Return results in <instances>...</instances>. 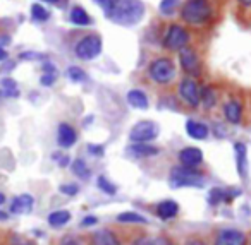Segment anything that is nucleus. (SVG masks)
I'll return each mask as SVG.
<instances>
[{
  "label": "nucleus",
  "instance_id": "9d476101",
  "mask_svg": "<svg viewBox=\"0 0 251 245\" xmlns=\"http://www.w3.org/2000/svg\"><path fill=\"white\" fill-rule=\"evenodd\" d=\"M179 62H181V67L184 69V72L191 74V76H198L200 74V60L193 48L186 46V48L179 50Z\"/></svg>",
  "mask_w": 251,
  "mask_h": 245
},
{
  "label": "nucleus",
  "instance_id": "a18cd8bd",
  "mask_svg": "<svg viewBox=\"0 0 251 245\" xmlns=\"http://www.w3.org/2000/svg\"><path fill=\"white\" fill-rule=\"evenodd\" d=\"M4 202H5V196H4L2 192H0V206H2Z\"/></svg>",
  "mask_w": 251,
  "mask_h": 245
},
{
  "label": "nucleus",
  "instance_id": "f03ea898",
  "mask_svg": "<svg viewBox=\"0 0 251 245\" xmlns=\"http://www.w3.org/2000/svg\"><path fill=\"white\" fill-rule=\"evenodd\" d=\"M169 182L174 189L179 187H203L205 185V178L200 172L195 168H186V166H176L172 168Z\"/></svg>",
  "mask_w": 251,
  "mask_h": 245
},
{
  "label": "nucleus",
  "instance_id": "c03bdc74",
  "mask_svg": "<svg viewBox=\"0 0 251 245\" xmlns=\"http://www.w3.org/2000/svg\"><path fill=\"white\" fill-rule=\"evenodd\" d=\"M239 4L246 5V7H251V0H239Z\"/></svg>",
  "mask_w": 251,
  "mask_h": 245
},
{
  "label": "nucleus",
  "instance_id": "bb28decb",
  "mask_svg": "<svg viewBox=\"0 0 251 245\" xmlns=\"http://www.w3.org/2000/svg\"><path fill=\"white\" fill-rule=\"evenodd\" d=\"M31 18L38 22H43L50 18V11L43 7L42 4H33L31 5Z\"/></svg>",
  "mask_w": 251,
  "mask_h": 245
},
{
  "label": "nucleus",
  "instance_id": "de8ad7c7",
  "mask_svg": "<svg viewBox=\"0 0 251 245\" xmlns=\"http://www.w3.org/2000/svg\"><path fill=\"white\" fill-rule=\"evenodd\" d=\"M19 245H33L31 242H23V244H19Z\"/></svg>",
  "mask_w": 251,
  "mask_h": 245
},
{
  "label": "nucleus",
  "instance_id": "a211bd4d",
  "mask_svg": "<svg viewBox=\"0 0 251 245\" xmlns=\"http://www.w3.org/2000/svg\"><path fill=\"white\" fill-rule=\"evenodd\" d=\"M224 113H226V118L230 124H239L241 118H243V107H241L239 101L230 100L224 105Z\"/></svg>",
  "mask_w": 251,
  "mask_h": 245
},
{
  "label": "nucleus",
  "instance_id": "aec40b11",
  "mask_svg": "<svg viewBox=\"0 0 251 245\" xmlns=\"http://www.w3.org/2000/svg\"><path fill=\"white\" fill-rule=\"evenodd\" d=\"M186 132H188L189 137L193 139H198V141H203V139H206V135H208V127H206L205 124H201V122H195V120H188L186 122Z\"/></svg>",
  "mask_w": 251,
  "mask_h": 245
},
{
  "label": "nucleus",
  "instance_id": "79ce46f5",
  "mask_svg": "<svg viewBox=\"0 0 251 245\" xmlns=\"http://www.w3.org/2000/svg\"><path fill=\"white\" fill-rule=\"evenodd\" d=\"M5 57H7V53H5V50L2 48V46H0V62H2V60H4Z\"/></svg>",
  "mask_w": 251,
  "mask_h": 245
},
{
  "label": "nucleus",
  "instance_id": "20e7f679",
  "mask_svg": "<svg viewBox=\"0 0 251 245\" xmlns=\"http://www.w3.org/2000/svg\"><path fill=\"white\" fill-rule=\"evenodd\" d=\"M150 77L158 84H169L176 77V67L171 59H157L150 64Z\"/></svg>",
  "mask_w": 251,
  "mask_h": 245
},
{
  "label": "nucleus",
  "instance_id": "f257e3e1",
  "mask_svg": "<svg viewBox=\"0 0 251 245\" xmlns=\"http://www.w3.org/2000/svg\"><path fill=\"white\" fill-rule=\"evenodd\" d=\"M105 16L115 24L134 26L145 18V5L140 0H114Z\"/></svg>",
  "mask_w": 251,
  "mask_h": 245
},
{
  "label": "nucleus",
  "instance_id": "f3484780",
  "mask_svg": "<svg viewBox=\"0 0 251 245\" xmlns=\"http://www.w3.org/2000/svg\"><path fill=\"white\" fill-rule=\"evenodd\" d=\"M127 153L134 158H150V156L158 155V148L150 144H143V142H133L127 148Z\"/></svg>",
  "mask_w": 251,
  "mask_h": 245
},
{
  "label": "nucleus",
  "instance_id": "37998d69",
  "mask_svg": "<svg viewBox=\"0 0 251 245\" xmlns=\"http://www.w3.org/2000/svg\"><path fill=\"white\" fill-rule=\"evenodd\" d=\"M9 218L7 213H4V211H0V221H5Z\"/></svg>",
  "mask_w": 251,
  "mask_h": 245
},
{
  "label": "nucleus",
  "instance_id": "0eeeda50",
  "mask_svg": "<svg viewBox=\"0 0 251 245\" xmlns=\"http://www.w3.org/2000/svg\"><path fill=\"white\" fill-rule=\"evenodd\" d=\"M189 43V33L186 31L182 26L179 24H171L167 35H165V42L164 45L167 46L169 50H182L186 48Z\"/></svg>",
  "mask_w": 251,
  "mask_h": 245
},
{
  "label": "nucleus",
  "instance_id": "cd10ccee",
  "mask_svg": "<svg viewBox=\"0 0 251 245\" xmlns=\"http://www.w3.org/2000/svg\"><path fill=\"white\" fill-rule=\"evenodd\" d=\"M97 187L100 190H103L105 194H108V196H114V194L117 192V187H115L105 175H100L97 178Z\"/></svg>",
  "mask_w": 251,
  "mask_h": 245
},
{
  "label": "nucleus",
  "instance_id": "c756f323",
  "mask_svg": "<svg viewBox=\"0 0 251 245\" xmlns=\"http://www.w3.org/2000/svg\"><path fill=\"white\" fill-rule=\"evenodd\" d=\"M67 77H69L71 81H74V83H83V81L86 79V74H84L83 69L73 66L67 69Z\"/></svg>",
  "mask_w": 251,
  "mask_h": 245
},
{
  "label": "nucleus",
  "instance_id": "4c0bfd02",
  "mask_svg": "<svg viewBox=\"0 0 251 245\" xmlns=\"http://www.w3.org/2000/svg\"><path fill=\"white\" fill-rule=\"evenodd\" d=\"M112 2H114V0H95V4H98V5H100V7L103 9L105 12H107L108 9L112 7Z\"/></svg>",
  "mask_w": 251,
  "mask_h": 245
},
{
  "label": "nucleus",
  "instance_id": "393cba45",
  "mask_svg": "<svg viewBox=\"0 0 251 245\" xmlns=\"http://www.w3.org/2000/svg\"><path fill=\"white\" fill-rule=\"evenodd\" d=\"M55 79H57V69L52 64H45V66H43V74H42V77H40L42 86H52Z\"/></svg>",
  "mask_w": 251,
  "mask_h": 245
},
{
  "label": "nucleus",
  "instance_id": "e433bc0d",
  "mask_svg": "<svg viewBox=\"0 0 251 245\" xmlns=\"http://www.w3.org/2000/svg\"><path fill=\"white\" fill-rule=\"evenodd\" d=\"M90 148V153L93 156H101L103 155V146H95V144H90L88 146Z\"/></svg>",
  "mask_w": 251,
  "mask_h": 245
},
{
  "label": "nucleus",
  "instance_id": "c85d7f7f",
  "mask_svg": "<svg viewBox=\"0 0 251 245\" xmlns=\"http://www.w3.org/2000/svg\"><path fill=\"white\" fill-rule=\"evenodd\" d=\"M201 103L205 105V108H213L217 103V94L212 88H203L201 89Z\"/></svg>",
  "mask_w": 251,
  "mask_h": 245
},
{
  "label": "nucleus",
  "instance_id": "5701e85b",
  "mask_svg": "<svg viewBox=\"0 0 251 245\" xmlns=\"http://www.w3.org/2000/svg\"><path fill=\"white\" fill-rule=\"evenodd\" d=\"M69 19H71V22L76 24V26H88L91 22L90 16H88V12L84 11L83 7H73L71 9Z\"/></svg>",
  "mask_w": 251,
  "mask_h": 245
},
{
  "label": "nucleus",
  "instance_id": "7ed1b4c3",
  "mask_svg": "<svg viewBox=\"0 0 251 245\" xmlns=\"http://www.w3.org/2000/svg\"><path fill=\"white\" fill-rule=\"evenodd\" d=\"M181 16L189 24H203L210 18V5L206 0H189L182 7Z\"/></svg>",
  "mask_w": 251,
  "mask_h": 245
},
{
  "label": "nucleus",
  "instance_id": "2f4dec72",
  "mask_svg": "<svg viewBox=\"0 0 251 245\" xmlns=\"http://www.w3.org/2000/svg\"><path fill=\"white\" fill-rule=\"evenodd\" d=\"M59 190L64 194V196H76L77 192H79V187L76 185V183H62V185L59 187Z\"/></svg>",
  "mask_w": 251,
  "mask_h": 245
},
{
  "label": "nucleus",
  "instance_id": "9b49d317",
  "mask_svg": "<svg viewBox=\"0 0 251 245\" xmlns=\"http://www.w3.org/2000/svg\"><path fill=\"white\" fill-rule=\"evenodd\" d=\"M237 196H241L239 189L226 190V189H217V187H213L208 192V202L212 204V206H219L220 202H230V200Z\"/></svg>",
  "mask_w": 251,
  "mask_h": 245
},
{
  "label": "nucleus",
  "instance_id": "473e14b6",
  "mask_svg": "<svg viewBox=\"0 0 251 245\" xmlns=\"http://www.w3.org/2000/svg\"><path fill=\"white\" fill-rule=\"evenodd\" d=\"M176 7H177V0H162L160 2V11L164 14H171Z\"/></svg>",
  "mask_w": 251,
  "mask_h": 245
},
{
  "label": "nucleus",
  "instance_id": "6ab92c4d",
  "mask_svg": "<svg viewBox=\"0 0 251 245\" xmlns=\"http://www.w3.org/2000/svg\"><path fill=\"white\" fill-rule=\"evenodd\" d=\"M91 245H121L119 238L110 230H100L95 231L91 237Z\"/></svg>",
  "mask_w": 251,
  "mask_h": 245
},
{
  "label": "nucleus",
  "instance_id": "58836bf2",
  "mask_svg": "<svg viewBox=\"0 0 251 245\" xmlns=\"http://www.w3.org/2000/svg\"><path fill=\"white\" fill-rule=\"evenodd\" d=\"M60 245H81V244L76 240V238H73V237H66V238H62V242H60Z\"/></svg>",
  "mask_w": 251,
  "mask_h": 245
},
{
  "label": "nucleus",
  "instance_id": "2eb2a0df",
  "mask_svg": "<svg viewBox=\"0 0 251 245\" xmlns=\"http://www.w3.org/2000/svg\"><path fill=\"white\" fill-rule=\"evenodd\" d=\"M234 153H236V166L241 178H246L248 175V151L244 142H236L234 144Z\"/></svg>",
  "mask_w": 251,
  "mask_h": 245
},
{
  "label": "nucleus",
  "instance_id": "c9c22d12",
  "mask_svg": "<svg viewBox=\"0 0 251 245\" xmlns=\"http://www.w3.org/2000/svg\"><path fill=\"white\" fill-rule=\"evenodd\" d=\"M98 223V218L95 216H86L83 221H81V226H93V224Z\"/></svg>",
  "mask_w": 251,
  "mask_h": 245
},
{
  "label": "nucleus",
  "instance_id": "f8f14e48",
  "mask_svg": "<svg viewBox=\"0 0 251 245\" xmlns=\"http://www.w3.org/2000/svg\"><path fill=\"white\" fill-rule=\"evenodd\" d=\"M179 161H181V166H186V168H195L200 163L203 161V153L200 148H184L181 153H179Z\"/></svg>",
  "mask_w": 251,
  "mask_h": 245
},
{
  "label": "nucleus",
  "instance_id": "b1692460",
  "mask_svg": "<svg viewBox=\"0 0 251 245\" xmlns=\"http://www.w3.org/2000/svg\"><path fill=\"white\" fill-rule=\"evenodd\" d=\"M117 221L119 223H136V224H147L148 220L141 214L134 213V211H126V213H121L117 216Z\"/></svg>",
  "mask_w": 251,
  "mask_h": 245
},
{
  "label": "nucleus",
  "instance_id": "ddd939ff",
  "mask_svg": "<svg viewBox=\"0 0 251 245\" xmlns=\"http://www.w3.org/2000/svg\"><path fill=\"white\" fill-rule=\"evenodd\" d=\"M35 207V199L29 194H21V196L14 197L11 204V213L12 214H29Z\"/></svg>",
  "mask_w": 251,
  "mask_h": 245
},
{
  "label": "nucleus",
  "instance_id": "4be33fe9",
  "mask_svg": "<svg viewBox=\"0 0 251 245\" xmlns=\"http://www.w3.org/2000/svg\"><path fill=\"white\" fill-rule=\"evenodd\" d=\"M71 221V213L66 209H59L53 211L49 214V224L52 228H62L64 224H67Z\"/></svg>",
  "mask_w": 251,
  "mask_h": 245
},
{
  "label": "nucleus",
  "instance_id": "72a5a7b5",
  "mask_svg": "<svg viewBox=\"0 0 251 245\" xmlns=\"http://www.w3.org/2000/svg\"><path fill=\"white\" fill-rule=\"evenodd\" d=\"M155 244H157V238H151V237H138L136 240H134L131 245H155Z\"/></svg>",
  "mask_w": 251,
  "mask_h": 245
},
{
  "label": "nucleus",
  "instance_id": "7c9ffc66",
  "mask_svg": "<svg viewBox=\"0 0 251 245\" xmlns=\"http://www.w3.org/2000/svg\"><path fill=\"white\" fill-rule=\"evenodd\" d=\"M2 89H4L5 96H18V84L12 79H2Z\"/></svg>",
  "mask_w": 251,
  "mask_h": 245
},
{
  "label": "nucleus",
  "instance_id": "a878e982",
  "mask_svg": "<svg viewBox=\"0 0 251 245\" xmlns=\"http://www.w3.org/2000/svg\"><path fill=\"white\" fill-rule=\"evenodd\" d=\"M73 172H74V175H77L79 178H83V180H88L90 178V175H91V170L88 168V165L83 161L81 158H77V159H74L73 161Z\"/></svg>",
  "mask_w": 251,
  "mask_h": 245
},
{
  "label": "nucleus",
  "instance_id": "39448f33",
  "mask_svg": "<svg viewBox=\"0 0 251 245\" xmlns=\"http://www.w3.org/2000/svg\"><path fill=\"white\" fill-rule=\"evenodd\" d=\"M77 59L81 60H93L101 53V38L98 35H88L79 40L74 48Z\"/></svg>",
  "mask_w": 251,
  "mask_h": 245
},
{
  "label": "nucleus",
  "instance_id": "a19ab883",
  "mask_svg": "<svg viewBox=\"0 0 251 245\" xmlns=\"http://www.w3.org/2000/svg\"><path fill=\"white\" fill-rule=\"evenodd\" d=\"M155 245H172L167 238H162V237H157V244Z\"/></svg>",
  "mask_w": 251,
  "mask_h": 245
},
{
  "label": "nucleus",
  "instance_id": "f704fd0d",
  "mask_svg": "<svg viewBox=\"0 0 251 245\" xmlns=\"http://www.w3.org/2000/svg\"><path fill=\"white\" fill-rule=\"evenodd\" d=\"M53 159H55L57 163H59V166H67L71 163V158L67 155H60V153H55V155L52 156Z\"/></svg>",
  "mask_w": 251,
  "mask_h": 245
},
{
  "label": "nucleus",
  "instance_id": "49530a36",
  "mask_svg": "<svg viewBox=\"0 0 251 245\" xmlns=\"http://www.w3.org/2000/svg\"><path fill=\"white\" fill-rule=\"evenodd\" d=\"M43 2H50V4H57L59 0H43Z\"/></svg>",
  "mask_w": 251,
  "mask_h": 245
},
{
  "label": "nucleus",
  "instance_id": "423d86ee",
  "mask_svg": "<svg viewBox=\"0 0 251 245\" xmlns=\"http://www.w3.org/2000/svg\"><path fill=\"white\" fill-rule=\"evenodd\" d=\"M158 132H160V127H158L155 122L151 120H141L138 124L133 125L129 132V139L133 142H143V144H148L150 141L158 137Z\"/></svg>",
  "mask_w": 251,
  "mask_h": 245
},
{
  "label": "nucleus",
  "instance_id": "412c9836",
  "mask_svg": "<svg viewBox=\"0 0 251 245\" xmlns=\"http://www.w3.org/2000/svg\"><path fill=\"white\" fill-rule=\"evenodd\" d=\"M127 103L133 108H138V110H147L148 108V98L143 91L140 89H131L127 93Z\"/></svg>",
  "mask_w": 251,
  "mask_h": 245
},
{
  "label": "nucleus",
  "instance_id": "dca6fc26",
  "mask_svg": "<svg viewBox=\"0 0 251 245\" xmlns=\"http://www.w3.org/2000/svg\"><path fill=\"white\" fill-rule=\"evenodd\" d=\"M179 213V204L172 199H165L157 204V216L160 220H172Z\"/></svg>",
  "mask_w": 251,
  "mask_h": 245
},
{
  "label": "nucleus",
  "instance_id": "ea45409f",
  "mask_svg": "<svg viewBox=\"0 0 251 245\" xmlns=\"http://www.w3.org/2000/svg\"><path fill=\"white\" fill-rule=\"evenodd\" d=\"M184 245H206L203 240H200V238H191V240H188Z\"/></svg>",
  "mask_w": 251,
  "mask_h": 245
},
{
  "label": "nucleus",
  "instance_id": "1a4fd4ad",
  "mask_svg": "<svg viewBox=\"0 0 251 245\" xmlns=\"http://www.w3.org/2000/svg\"><path fill=\"white\" fill-rule=\"evenodd\" d=\"M248 238L241 230H234V228H227V230L219 231L215 237L213 245H246Z\"/></svg>",
  "mask_w": 251,
  "mask_h": 245
},
{
  "label": "nucleus",
  "instance_id": "6e6552de",
  "mask_svg": "<svg viewBox=\"0 0 251 245\" xmlns=\"http://www.w3.org/2000/svg\"><path fill=\"white\" fill-rule=\"evenodd\" d=\"M179 94L181 98L189 105V107L196 108L201 103V89H200L198 83L195 79H184L179 86Z\"/></svg>",
  "mask_w": 251,
  "mask_h": 245
},
{
  "label": "nucleus",
  "instance_id": "4468645a",
  "mask_svg": "<svg viewBox=\"0 0 251 245\" xmlns=\"http://www.w3.org/2000/svg\"><path fill=\"white\" fill-rule=\"evenodd\" d=\"M77 141V134L69 124H60L59 131H57V142H59L62 148H71Z\"/></svg>",
  "mask_w": 251,
  "mask_h": 245
}]
</instances>
